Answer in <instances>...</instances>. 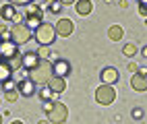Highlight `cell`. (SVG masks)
<instances>
[{"mask_svg": "<svg viewBox=\"0 0 147 124\" xmlns=\"http://www.w3.org/2000/svg\"><path fill=\"white\" fill-rule=\"evenodd\" d=\"M48 87H50L56 95H60V93L66 91V79L64 77H56V74H54V77L48 81Z\"/></svg>", "mask_w": 147, "mask_h": 124, "instance_id": "cell-10", "label": "cell"}, {"mask_svg": "<svg viewBox=\"0 0 147 124\" xmlns=\"http://www.w3.org/2000/svg\"><path fill=\"white\" fill-rule=\"evenodd\" d=\"M52 77H54V62H50V60H42L40 66L29 70V79L33 83H40V85H48V81Z\"/></svg>", "mask_w": 147, "mask_h": 124, "instance_id": "cell-1", "label": "cell"}, {"mask_svg": "<svg viewBox=\"0 0 147 124\" xmlns=\"http://www.w3.org/2000/svg\"><path fill=\"white\" fill-rule=\"evenodd\" d=\"M0 44H2V37H0Z\"/></svg>", "mask_w": 147, "mask_h": 124, "instance_id": "cell-38", "label": "cell"}, {"mask_svg": "<svg viewBox=\"0 0 147 124\" xmlns=\"http://www.w3.org/2000/svg\"><path fill=\"white\" fill-rule=\"evenodd\" d=\"M91 11H93V2L91 0H77L75 2V13L77 15L87 17V15H91Z\"/></svg>", "mask_w": 147, "mask_h": 124, "instance_id": "cell-14", "label": "cell"}, {"mask_svg": "<svg viewBox=\"0 0 147 124\" xmlns=\"http://www.w3.org/2000/svg\"><path fill=\"white\" fill-rule=\"evenodd\" d=\"M19 95H21V93H19V87H15V89H11V91H6V93H4V97H6V101L15 103V101L19 99Z\"/></svg>", "mask_w": 147, "mask_h": 124, "instance_id": "cell-21", "label": "cell"}, {"mask_svg": "<svg viewBox=\"0 0 147 124\" xmlns=\"http://www.w3.org/2000/svg\"><path fill=\"white\" fill-rule=\"evenodd\" d=\"M108 37H110V42H120L122 37H124L122 25H110V29H108Z\"/></svg>", "mask_w": 147, "mask_h": 124, "instance_id": "cell-17", "label": "cell"}, {"mask_svg": "<svg viewBox=\"0 0 147 124\" xmlns=\"http://www.w3.org/2000/svg\"><path fill=\"white\" fill-rule=\"evenodd\" d=\"M52 2H58V0H44V4H48V6H50Z\"/></svg>", "mask_w": 147, "mask_h": 124, "instance_id": "cell-33", "label": "cell"}, {"mask_svg": "<svg viewBox=\"0 0 147 124\" xmlns=\"http://www.w3.org/2000/svg\"><path fill=\"white\" fill-rule=\"evenodd\" d=\"M13 68L8 66V62H4V60H0V85H4L6 81H11L13 79Z\"/></svg>", "mask_w": 147, "mask_h": 124, "instance_id": "cell-16", "label": "cell"}, {"mask_svg": "<svg viewBox=\"0 0 147 124\" xmlns=\"http://www.w3.org/2000/svg\"><path fill=\"white\" fill-rule=\"evenodd\" d=\"M60 11H62V2H60V0H58V2H52V4H50V13H56V15H58Z\"/></svg>", "mask_w": 147, "mask_h": 124, "instance_id": "cell-27", "label": "cell"}, {"mask_svg": "<svg viewBox=\"0 0 147 124\" xmlns=\"http://www.w3.org/2000/svg\"><path fill=\"white\" fill-rule=\"evenodd\" d=\"M19 93L23 95V97H31V95H35V83L31 79H23L21 83H19Z\"/></svg>", "mask_w": 147, "mask_h": 124, "instance_id": "cell-13", "label": "cell"}, {"mask_svg": "<svg viewBox=\"0 0 147 124\" xmlns=\"http://www.w3.org/2000/svg\"><path fill=\"white\" fill-rule=\"evenodd\" d=\"M139 15L147 17V0H139Z\"/></svg>", "mask_w": 147, "mask_h": 124, "instance_id": "cell-26", "label": "cell"}, {"mask_svg": "<svg viewBox=\"0 0 147 124\" xmlns=\"http://www.w3.org/2000/svg\"><path fill=\"white\" fill-rule=\"evenodd\" d=\"M54 103H56L54 99H50V101H42V110H44V112H50V110L54 108Z\"/></svg>", "mask_w": 147, "mask_h": 124, "instance_id": "cell-28", "label": "cell"}, {"mask_svg": "<svg viewBox=\"0 0 147 124\" xmlns=\"http://www.w3.org/2000/svg\"><path fill=\"white\" fill-rule=\"evenodd\" d=\"M54 74H56V77H68V74H71V62H68V60H56L54 62Z\"/></svg>", "mask_w": 147, "mask_h": 124, "instance_id": "cell-12", "label": "cell"}, {"mask_svg": "<svg viewBox=\"0 0 147 124\" xmlns=\"http://www.w3.org/2000/svg\"><path fill=\"white\" fill-rule=\"evenodd\" d=\"M42 58L37 56V52H25L23 54V68L29 72V70H33L35 66H40Z\"/></svg>", "mask_w": 147, "mask_h": 124, "instance_id": "cell-8", "label": "cell"}, {"mask_svg": "<svg viewBox=\"0 0 147 124\" xmlns=\"http://www.w3.org/2000/svg\"><path fill=\"white\" fill-rule=\"evenodd\" d=\"M131 116H133L135 120H139V118H143V110H141V108H135V110L131 112Z\"/></svg>", "mask_w": 147, "mask_h": 124, "instance_id": "cell-30", "label": "cell"}, {"mask_svg": "<svg viewBox=\"0 0 147 124\" xmlns=\"http://www.w3.org/2000/svg\"><path fill=\"white\" fill-rule=\"evenodd\" d=\"M56 27L54 25H50V23H42L37 29L33 31V40L40 44V46H52L54 44V40H56Z\"/></svg>", "mask_w": 147, "mask_h": 124, "instance_id": "cell-2", "label": "cell"}, {"mask_svg": "<svg viewBox=\"0 0 147 124\" xmlns=\"http://www.w3.org/2000/svg\"><path fill=\"white\" fill-rule=\"evenodd\" d=\"M2 87H4V91H11V89L19 87V83H15V81H6V83L2 85Z\"/></svg>", "mask_w": 147, "mask_h": 124, "instance_id": "cell-29", "label": "cell"}, {"mask_svg": "<svg viewBox=\"0 0 147 124\" xmlns=\"http://www.w3.org/2000/svg\"><path fill=\"white\" fill-rule=\"evenodd\" d=\"M116 99V89L114 85H100V87L95 89V101L100 103V106H112Z\"/></svg>", "mask_w": 147, "mask_h": 124, "instance_id": "cell-4", "label": "cell"}, {"mask_svg": "<svg viewBox=\"0 0 147 124\" xmlns=\"http://www.w3.org/2000/svg\"><path fill=\"white\" fill-rule=\"evenodd\" d=\"M37 124H50V120H40Z\"/></svg>", "mask_w": 147, "mask_h": 124, "instance_id": "cell-35", "label": "cell"}, {"mask_svg": "<svg viewBox=\"0 0 147 124\" xmlns=\"http://www.w3.org/2000/svg\"><path fill=\"white\" fill-rule=\"evenodd\" d=\"M131 87L137 93H145L147 91V70L145 68H139V72H135L131 77Z\"/></svg>", "mask_w": 147, "mask_h": 124, "instance_id": "cell-6", "label": "cell"}, {"mask_svg": "<svg viewBox=\"0 0 147 124\" xmlns=\"http://www.w3.org/2000/svg\"><path fill=\"white\" fill-rule=\"evenodd\" d=\"M44 23V17H40V15H27V21H25V25L29 27L31 31H35L37 27H40Z\"/></svg>", "mask_w": 147, "mask_h": 124, "instance_id": "cell-18", "label": "cell"}, {"mask_svg": "<svg viewBox=\"0 0 147 124\" xmlns=\"http://www.w3.org/2000/svg\"><path fill=\"white\" fill-rule=\"evenodd\" d=\"M0 124H2V114H0Z\"/></svg>", "mask_w": 147, "mask_h": 124, "instance_id": "cell-37", "label": "cell"}, {"mask_svg": "<svg viewBox=\"0 0 147 124\" xmlns=\"http://www.w3.org/2000/svg\"><path fill=\"white\" fill-rule=\"evenodd\" d=\"M129 72H133V74H135V72H139V66H137L135 62H129Z\"/></svg>", "mask_w": 147, "mask_h": 124, "instance_id": "cell-31", "label": "cell"}, {"mask_svg": "<svg viewBox=\"0 0 147 124\" xmlns=\"http://www.w3.org/2000/svg\"><path fill=\"white\" fill-rule=\"evenodd\" d=\"M11 124H23V122H21V120H13Z\"/></svg>", "mask_w": 147, "mask_h": 124, "instance_id": "cell-36", "label": "cell"}, {"mask_svg": "<svg viewBox=\"0 0 147 124\" xmlns=\"http://www.w3.org/2000/svg\"><path fill=\"white\" fill-rule=\"evenodd\" d=\"M37 97H40L42 101H50V99H54V97H56V93H54L50 87H48V85H44V89L37 91Z\"/></svg>", "mask_w": 147, "mask_h": 124, "instance_id": "cell-19", "label": "cell"}, {"mask_svg": "<svg viewBox=\"0 0 147 124\" xmlns=\"http://www.w3.org/2000/svg\"><path fill=\"white\" fill-rule=\"evenodd\" d=\"M8 4H15V6H29L33 4V0H6Z\"/></svg>", "mask_w": 147, "mask_h": 124, "instance_id": "cell-25", "label": "cell"}, {"mask_svg": "<svg viewBox=\"0 0 147 124\" xmlns=\"http://www.w3.org/2000/svg\"><path fill=\"white\" fill-rule=\"evenodd\" d=\"M25 15H40V17H44V8L35 6V4H29L27 11H25Z\"/></svg>", "mask_w": 147, "mask_h": 124, "instance_id": "cell-23", "label": "cell"}, {"mask_svg": "<svg viewBox=\"0 0 147 124\" xmlns=\"http://www.w3.org/2000/svg\"><path fill=\"white\" fill-rule=\"evenodd\" d=\"M100 77H102V83H104V85H114L116 81H118L120 74H118V70H116L114 66H108V68L102 70Z\"/></svg>", "mask_w": 147, "mask_h": 124, "instance_id": "cell-11", "label": "cell"}, {"mask_svg": "<svg viewBox=\"0 0 147 124\" xmlns=\"http://www.w3.org/2000/svg\"><path fill=\"white\" fill-rule=\"evenodd\" d=\"M54 27H56V33L60 37H68V35H73V31H75V23L71 21V19H66V17L58 19V21L54 23Z\"/></svg>", "mask_w": 147, "mask_h": 124, "instance_id": "cell-7", "label": "cell"}, {"mask_svg": "<svg viewBox=\"0 0 147 124\" xmlns=\"http://www.w3.org/2000/svg\"><path fill=\"white\" fill-rule=\"evenodd\" d=\"M141 54H143L145 58H147V46H143V50H141Z\"/></svg>", "mask_w": 147, "mask_h": 124, "instance_id": "cell-34", "label": "cell"}, {"mask_svg": "<svg viewBox=\"0 0 147 124\" xmlns=\"http://www.w3.org/2000/svg\"><path fill=\"white\" fill-rule=\"evenodd\" d=\"M33 37V31L29 29L25 23H17L11 27V42H15L17 46H23Z\"/></svg>", "mask_w": 147, "mask_h": 124, "instance_id": "cell-3", "label": "cell"}, {"mask_svg": "<svg viewBox=\"0 0 147 124\" xmlns=\"http://www.w3.org/2000/svg\"><path fill=\"white\" fill-rule=\"evenodd\" d=\"M0 19H4V21H15V19H17V8H15V4H4V6H0Z\"/></svg>", "mask_w": 147, "mask_h": 124, "instance_id": "cell-15", "label": "cell"}, {"mask_svg": "<svg viewBox=\"0 0 147 124\" xmlns=\"http://www.w3.org/2000/svg\"><path fill=\"white\" fill-rule=\"evenodd\" d=\"M68 118V108L64 106L62 101H56L54 108L48 112V120H50L52 124H64Z\"/></svg>", "mask_w": 147, "mask_h": 124, "instance_id": "cell-5", "label": "cell"}, {"mask_svg": "<svg viewBox=\"0 0 147 124\" xmlns=\"http://www.w3.org/2000/svg\"><path fill=\"white\" fill-rule=\"evenodd\" d=\"M122 54L126 56V58H133V56L137 54V46H135V44H126V46L122 48Z\"/></svg>", "mask_w": 147, "mask_h": 124, "instance_id": "cell-22", "label": "cell"}, {"mask_svg": "<svg viewBox=\"0 0 147 124\" xmlns=\"http://www.w3.org/2000/svg\"><path fill=\"white\" fill-rule=\"evenodd\" d=\"M4 62H8V66H11L13 70H17V68H21V66H23V54L17 52L13 58H8V60H4Z\"/></svg>", "mask_w": 147, "mask_h": 124, "instance_id": "cell-20", "label": "cell"}, {"mask_svg": "<svg viewBox=\"0 0 147 124\" xmlns=\"http://www.w3.org/2000/svg\"><path fill=\"white\" fill-rule=\"evenodd\" d=\"M37 56H40L42 60H50V56H52V54H50V50H48L46 46H40V50H37Z\"/></svg>", "mask_w": 147, "mask_h": 124, "instance_id": "cell-24", "label": "cell"}, {"mask_svg": "<svg viewBox=\"0 0 147 124\" xmlns=\"http://www.w3.org/2000/svg\"><path fill=\"white\" fill-rule=\"evenodd\" d=\"M0 101H2V99H0Z\"/></svg>", "mask_w": 147, "mask_h": 124, "instance_id": "cell-39", "label": "cell"}, {"mask_svg": "<svg viewBox=\"0 0 147 124\" xmlns=\"http://www.w3.org/2000/svg\"><path fill=\"white\" fill-rule=\"evenodd\" d=\"M17 44L15 42H2L0 44V60H8V58H13V56L19 52L17 50Z\"/></svg>", "mask_w": 147, "mask_h": 124, "instance_id": "cell-9", "label": "cell"}, {"mask_svg": "<svg viewBox=\"0 0 147 124\" xmlns=\"http://www.w3.org/2000/svg\"><path fill=\"white\" fill-rule=\"evenodd\" d=\"M60 2H62V6H75V2H77V0H60Z\"/></svg>", "mask_w": 147, "mask_h": 124, "instance_id": "cell-32", "label": "cell"}]
</instances>
